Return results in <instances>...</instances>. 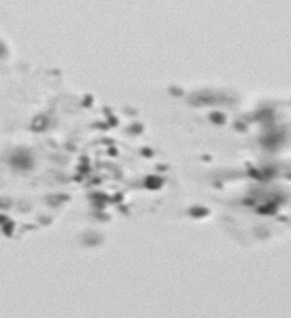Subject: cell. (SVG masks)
<instances>
[{
    "instance_id": "cell-16",
    "label": "cell",
    "mask_w": 291,
    "mask_h": 318,
    "mask_svg": "<svg viewBox=\"0 0 291 318\" xmlns=\"http://www.w3.org/2000/svg\"><path fill=\"white\" fill-rule=\"evenodd\" d=\"M4 222H8V221L4 219V216H2V215H0V223H4Z\"/></svg>"
},
{
    "instance_id": "cell-5",
    "label": "cell",
    "mask_w": 291,
    "mask_h": 318,
    "mask_svg": "<svg viewBox=\"0 0 291 318\" xmlns=\"http://www.w3.org/2000/svg\"><path fill=\"white\" fill-rule=\"evenodd\" d=\"M258 212H259V213H275V212H277V204H275V203H269V204H266V207L258 209Z\"/></svg>"
},
{
    "instance_id": "cell-1",
    "label": "cell",
    "mask_w": 291,
    "mask_h": 318,
    "mask_svg": "<svg viewBox=\"0 0 291 318\" xmlns=\"http://www.w3.org/2000/svg\"><path fill=\"white\" fill-rule=\"evenodd\" d=\"M10 164L19 169H29L32 166V159L29 153H26L25 150H18L10 156Z\"/></svg>"
},
{
    "instance_id": "cell-6",
    "label": "cell",
    "mask_w": 291,
    "mask_h": 318,
    "mask_svg": "<svg viewBox=\"0 0 291 318\" xmlns=\"http://www.w3.org/2000/svg\"><path fill=\"white\" fill-rule=\"evenodd\" d=\"M258 120H272V112L271 111H261L259 114L256 115Z\"/></svg>"
},
{
    "instance_id": "cell-13",
    "label": "cell",
    "mask_w": 291,
    "mask_h": 318,
    "mask_svg": "<svg viewBox=\"0 0 291 318\" xmlns=\"http://www.w3.org/2000/svg\"><path fill=\"white\" fill-rule=\"evenodd\" d=\"M141 153H143V155H147V156H152V155H153V152H152V150H148V149H143V150H141Z\"/></svg>"
},
{
    "instance_id": "cell-15",
    "label": "cell",
    "mask_w": 291,
    "mask_h": 318,
    "mask_svg": "<svg viewBox=\"0 0 291 318\" xmlns=\"http://www.w3.org/2000/svg\"><path fill=\"white\" fill-rule=\"evenodd\" d=\"M90 99H92V98L89 96V98H86V102H84V105H90Z\"/></svg>"
},
{
    "instance_id": "cell-7",
    "label": "cell",
    "mask_w": 291,
    "mask_h": 318,
    "mask_svg": "<svg viewBox=\"0 0 291 318\" xmlns=\"http://www.w3.org/2000/svg\"><path fill=\"white\" fill-rule=\"evenodd\" d=\"M210 118H211V121H215V123H218V124H223V123H224V115L218 114V112H215V114H211V115H210Z\"/></svg>"
},
{
    "instance_id": "cell-14",
    "label": "cell",
    "mask_w": 291,
    "mask_h": 318,
    "mask_svg": "<svg viewBox=\"0 0 291 318\" xmlns=\"http://www.w3.org/2000/svg\"><path fill=\"white\" fill-rule=\"evenodd\" d=\"M236 128H237V130L240 128L242 132H245V130H246V127H245V126H242V123H236Z\"/></svg>"
},
{
    "instance_id": "cell-10",
    "label": "cell",
    "mask_w": 291,
    "mask_h": 318,
    "mask_svg": "<svg viewBox=\"0 0 291 318\" xmlns=\"http://www.w3.org/2000/svg\"><path fill=\"white\" fill-rule=\"evenodd\" d=\"M249 174L252 175L253 178H258V180H262V178H263V177H262V174H259V172H258L256 169H253V168H250V169H249Z\"/></svg>"
},
{
    "instance_id": "cell-4",
    "label": "cell",
    "mask_w": 291,
    "mask_h": 318,
    "mask_svg": "<svg viewBox=\"0 0 291 318\" xmlns=\"http://www.w3.org/2000/svg\"><path fill=\"white\" fill-rule=\"evenodd\" d=\"M162 185V180L157 177H148L146 180V187L147 188H159Z\"/></svg>"
},
{
    "instance_id": "cell-9",
    "label": "cell",
    "mask_w": 291,
    "mask_h": 318,
    "mask_svg": "<svg viewBox=\"0 0 291 318\" xmlns=\"http://www.w3.org/2000/svg\"><path fill=\"white\" fill-rule=\"evenodd\" d=\"M13 226H15V225H13V222H9L8 226H6V225L3 226V228H4V229H3V232L6 233V235H12V229H13Z\"/></svg>"
},
{
    "instance_id": "cell-2",
    "label": "cell",
    "mask_w": 291,
    "mask_h": 318,
    "mask_svg": "<svg viewBox=\"0 0 291 318\" xmlns=\"http://www.w3.org/2000/svg\"><path fill=\"white\" fill-rule=\"evenodd\" d=\"M283 139H284V137H283V134H281V133H272V134H268V136H265L263 139L261 140V142L265 144L266 148L274 149Z\"/></svg>"
},
{
    "instance_id": "cell-12",
    "label": "cell",
    "mask_w": 291,
    "mask_h": 318,
    "mask_svg": "<svg viewBox=\"0 0 291 318\" xmlns=\"http://www.w3.org/2000/svg\"><path fill=\"white\" fill-rule=\"evenodd\" d=\"M130 132H135V133L141 132V126H135V127H131V128H130Z\"/></svg>"
},
{
    "instance_id": "cell-3",
    "label": "cell",
    "mask_w": 291,
    "mask_h": 318,
    "mask_svg": "<svg viewBox=\"0 0 291 318\" xmlns=\"http://www.w3.org/2000/svg\"><path fill=\"white\" fill-rule=\"evenodd\" d=\"M47 127V120L44 118V117H37V118L34 120V123H32V126H31V128L34 130V132H41V130H44V128Z\"/></svg>"
},
{
    "instance_id": "cell-8",
    "label": "cell",
    "mask_w": 291,
    "mask_h": 318,
    "mask_svg": "<svg viewBox=\"0 0 291 318\" xmlns=\"http://www.w3.org/2000/svg\"><path fill=\"white\" fill-rule=\"evenodd\" d=\"M189 213L191 215H195V216H204V215L208 213V210L207 209H191Z\"/></svg>"
},
{
    "instance_id": "cell-11",
    "label": "cell",
    "mask_w": 291,
    "mask_h": 318,
    "mask_svg": "<svg viewBox=\"0 0 291 318\" xmlns=\"http://www.w3.org/2000/svg\"><path fill=\"white\" fill-rule=\"evenodd\" d=\"M263 175H265V177H268V178H271L272 175H275V171H274V169H271V168H266V169L263 171L262 177H263Z\"/></svg>"
}]
</instances>
